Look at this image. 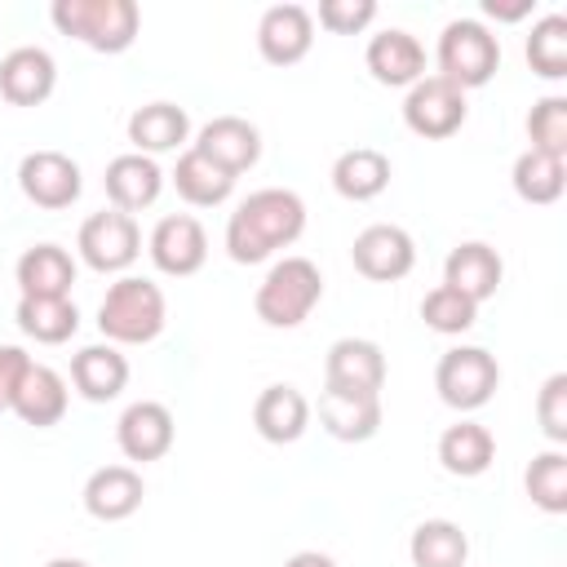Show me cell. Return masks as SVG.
<instances>
[{
  "mask_svg": "<svg viewBox=\"0 0 567 567\" xmlns=\"http://www.w3.org/2000/svg\"><path fill=\"white\" fill-rule=\"evenodd\" d=\"M146 257L159 275H173V279H190L204 270L208 261V230L199 217L190 213H168L151 226L146 235Z\"/></svg>",
  "mask_w": 567,
  "mask_h": 567,
  "instance_id": "cell-9",
  "label": "cell"
},
{
  "mask_svg": "<svg viewBox=\"0 0 567 567\" xmlns=\"http://www.w3.org/2000/svg\"><path fill=\"white\" fill-rule=\"evenodd\" d=\"M71 385L80 399L89 403H111L124 394L128 385V359L120 354V346L111 341H93V346H80L71 354Z\"/></svg>",
  "mask_w": 567,
  "mask_h": 567,
  "instance_id": "cell-23",
  "label": "cell"
},
{
  "mask_svg": "<svg viewBox=\"0 0 567 567\" xmlns=\"http://www.w3.org/2000/svg\"><path fill=\"white\" fill-rule=\"evenodd\" d=\"M501 385V363L483 346H452L434 363V390L452 412H478Z\"/></svg>",
  "mask_w": 567,
  "mask_h": 567,
  "instance_id": "cell-6",
  "label": "cell"
},
{
  "mask_svg": "<svg viewBox=\"0 0 567 567\" xmlns=\"http://www.w3.org/2000/svg\"><path fill=\"white\" fill-rule=\"evenodd\" d=\"M306 235V199L288 186H261L226 217V252L235 266H261Z\"/></svg>",
  "mask_w": 567,
  "mask_h": 567,
  "instance_id": "cell-1",
  "label": "cell"
},
{
  "mask_svg": "<svg viewBox=\"0 0 567 567\" xmlns=\"http://www.w3.org/2000/svg\"><path fill=\"white\" fill-rule=\"evenodd\" d=\"M128 142L137 155H182L190 146V115L177 102H146L128 115Z\"/></svg>",
  "mask_w": 567,
  "mask_h": 567,
  "instance_id": "cell-22",
  "label": "cell"
},
{
  "mask_svg": "<svg viewBox=\"0 0 567 567\" xmlns=\"http://www.w3.org/2000/svg\"><path fill=\"white\" fill-rule=\"evenodd\" d=\"M49 22L93 53H124L142 31V9L133 0H53Z\"/></svg>",
  "mask_w": 567,
  "mask_h": 567,
  "instance_id": "cell-3",
  "label": "cell"
},
{
  "mask_svg": "<svg viewBox=\"0 0 567 567\" xmlns=\"http://www.w3.org/2000/svg\"><path fill=\"white\" fill-rule=\"evenodd\" d=\"M390 155L377 146H350L332 159V190L350 204H368L390 186Z\"/></svg>",
  "mask_w": 567,
  "mask_h": 567,
  "instance_id": "cell-27",
  "label": "cell"
},
{
  "mask_svg": "<svg viewBox=\"0 0 567 567\" xmlns=\"http://www.w3.org/2000/svg\"><path fill=\"white\" fill-rule=\"evenodd\" d=\"M496 461V439L487 425L478 421H456L439 434V465L452 474V478H478L487 474Z\"/></svg>",
  "mask_w": 567,
  "mask_h": 567,
  "instance_id": "cell-29",
  "label": "cell"
},
{
  "mask_svg": "<svg viewBox=\"0 0 567 567\" xmlns=\"http://www.w3.org/2000/svg\"><path fill=\"white\" fill-rule=\"evenodd\" d=\"M84 509L89 518L97 523H124L142 509L146 501V483H142V470L133 465H97L89 478H84Z\"/></svg>",
  "mask_w": 567,
  "mask_h": 567,
  "instance_id": "cell-20",
  "label": "cell"
},
{
  "mask_svg": "<svg viewBox=\"0 0 567 567\" xmlns=\"http://www.w3.org/2000/svg\"><path fill=\"white\" fill-rule=\"evenodd\" d=\"M310 399L297 390V385H288V381H275V385H266L261 394H257V403H252V425H257V434L266 439V443H275V447H284V443H297L306 430H310Z\"/></svg>",
  "mask_w": 567,
  "mask_h": 567,
  "instance_id": "cell-24",
  "label": "cell"
},
{
  "mask_svg": "<svg viewBox=\"0 0 567 567\" xmlns=\"http://www.w3.org/2000/svg\"><path fill=\"white\" fill-rule=\"evenodd\" d=\"M536 421H540V434L549 439V447L567 443V372L545 377V385L536 394Z\"/></svg>",
  "mask_w": 567,
  "mask_h": 567,
  "instance_id": "cell-38",
  "label": "cell"
},
{
  "mask_svg": "<svg viewBox=\"0 0 567 567\" xmlns=\"http://www.w3.org/2000/svg\"><path fill=\"white\" fill-rule=\"evenodd\" d=\"M385 385V350L368 337H337L323 359V390H368Z\"/></svg>",
  "mask_w": 567,
  "mask_h": 567,
  "instance_id": "cell-18",
  "label": "cell"
},
{
  "mask_svg": "<svg viewBox=\"0 0 567 567\" xmlns=\"http://www.w3.org/2000/svg\"><path fill=\"white\" fill-rule=\"evenodd\" d=\"M18 190L27 195V204L58 213V208H71L80 199L84 173L66 151H49V146L44 151H27L18 159Z\"/></svg>",
  "mask_w": 567,
  "mask_h": 567,
  "instance_id": "cell-10",
  "label": "cell"
},
{
  "mask_svg": "<svg viewBox=\"0 0 567 567\" xmlns=\"http://www.w3.org/2000/svg\"><path fill=\"white\" fill-rule=\"evenodd\" d=\"M190 146L199 155H208L217 168H226L230 177H239V173H248L261 159V128L252 120H244V115H213L195 133Z\"/></svg>",
  "mask_w": 567,
  "mask_h": 567,
  "instance_id": "cell-16",
  "label": "cell"
},
{
  "mask_svg": "<svg viewBox=\"0 0 567 567\" xmlns=\"http://www.w3.org/2000/svg\"><path fill=\"white\" fill-rule=\"evenodd\" d=\"M532 13V0H514V4H501V0H483V18L492 22H523ZM478 18V22H483Z\"/></svg>",
  "mask_w": 567,
  "mask_h": 567,
  "instance_id": "cell-40",
  "label": "cell"
},
{
  "mask_svg": "<svg viewBox=\"0 0 567 567\" xmlns=\"http://www.w3.org/2000/svg\"><path fill=\"white\" fill-rule=\"evenodd\" d=\"M323 301V275L310 257H279L252 292V310L266 328H301Z\"/></svg>",
  "mask_w": 567,
  "mask_h": 567,
  "instance_id": "cell-4",
  "label": "cell"
},
{
  "mask_svg": "<svg viewBox=\"0 0 567 567\" xmlns=\"http://www.w3.org/2000/svg\"><path fill=\"white\" fill-rule=\"evenodd\" d=\"M501 279H505V261H501V252H496L492 244H483V239H465V244H456V248L443 257V284L456 288L461 297H470L474 306L492 301L496 288H501Z\"/></svg>",
  "mask_w": 567,
  "mask_h": 567,
  "instance_id": "cell-21",
  "label": "cell"
},
{
  "mask_svg": "<svg viewBox=\"0 0 567 567\" xmlns=\"http://www.w3.org/2000/svg\"><path fill=\"white\" fill-rule=\"evenodd\" d=\"M164 182H168V173L159 168V159L137 155V151L115 155V159L106 164V173H102V190H106L111 208H120V213H128V217L142 213V208H151V204L164 195Z\"/></svg>",
  "mask_w": 567,
  "mask_h": 567,
  "instance_id": "cell-17",
  "label": "cell"
},
{
  "mask_svg": "<svg viewBox=\"0 0 567 567\" xmlns=\"http://www.w3.org/2000/svg\"><path fill=\"white\" fill-rule=\"evenodd\" d=\"M465 120H470L465 93H461L452 80L434 75V71H425V75L403 93V124H408L416 137H425V142H443V137L461 133Z\"/></svg>",
  "mask_w": 567,
  "mask_h": 567,
  "instance_id": "cell-8",
  "label": "cell"
},
{
  "mask_svg": "<svg viewBox=\"0 0 567 567\" xmlns=\"http://www.w3.org/2000/svg\"><path fill=\"white\" fill-rule=\"evenodd\" d=\"M509 182H514V195H518L523 204H536V208L558 204V199H563V190H567V159H558V155H545V151H532V146H527V151L514 159Z\"/></svg>",
  "mask_w": 567,
  "mask_h": 567,
  "instance_id": "cell-32",
  "label": "cell"
},
{
  "mask_svg": "<svg viewBox=\"0 0 567 567\" xmlns=\"http://www.w3.org/2000/svg\"><path fill=\"white\" fill-rule=\"evenodd\" d=\"M412 567H465L470 563V536L452 518H425L408 536Z\"/></svg>",
  "mask_w": 567,
  "mask_h": 567,
  "instance_id": "cell-31",
  "label": "cell"
},
{
  "mask_svg": "<svg viewBox=\"0 0 567 567\" xmlns=\"http://www.w3.org/2000/svg\"><path fill=\"white\" fill-rule=\"evenodd\" d=\"M44 567H89V563H84V558H66V554H62V558H49Z\"/></svg>",
  "mask_w": 567,
  "mask_h": 567,
  "instance_id": "cell-42",
  "label": "cell"
},
{
  "mask_svg": "<svg viewBox=\"0 0 567 567\" xmlns=\"http://www.w3.org/2000/svg\"><path fill=\"white\" fill-rule=\"evenodd\" d=\"M527 66L540 75V80H563L567 75V18L563 13H545L532 22L527 31Z\"/></svg>",
  "mask_w": 567,
  "mask_h": 567,
  "instance_id": "cell-33",
  "label": "cell"
},
{
  "mask_svg": "<svg viewBox=\"0 0 567 567\" xmlns=\"http://www.w3.org/2000/svg\"><path fill=\"white\" fill-rule=\"evenodd\" d=\"M168 323V297L146 275H120L102 306H97V332L111 346H151Z\"/></svg>",
  "mask_w": 567,
  "mask_h": 567,
  "instance_id": "cell-2",
  "label": "cell"
},
{
  "mask_svg": "<svg viewBox=\"0 0 567 567\" xmlns=\"http://www.w3.org/2000/svg\"><path fill=\"white\" fill-rule=\"evenodd\" d=\"M523 487L532 496L536 509L545 514H567V452L563 447H545L532 456L527 474H523Z\"/></svg>",
  "mask_w": 567,
  "mask_h": 567,
  "instance_id": "cell-34",
  "label": "cell"
},
{
  "mask_svg": "<svg viewBox=\"0 0 567 567\" xmlns=\"http://www.w3.org/2000/svg\"><path fill=\"white\" fill-rule=\"evenodd\" d=\"M66 403H71V390H66V377L53 372L49 363H31L18 394H13V416L22 425H35V430H49L66 416Z\"/></svg>",
  "mask_w": 567,
  "mask_h": 567,
  "instance_id": "cell-26",
  "label": "cell"
},
{
  "mask_svg": "<svg viewBox=\"0 0 567 567\" xmlns=\"http://www.w3.org/2000/svg\"><path fill=\"white\" fill-rule=\"evenodd\" d=\"M350 261L372 284H399L416 266V239L403 226H394V221H372V226H363L354 235Z\"/></svg>",
  "mask_w": 567,
  "mask_h": 567,
  "instance_id": "cell-11",
  "label": "cell"
},
{
  "mask_svg": "<svg viewBox=\"0 0 567 567\" xmlns=\"http://www.w3.org/2000/svg\"><path fill=\"white\" fill-rule=\"evenodd\" d=\"M31 363L35 359L22 346H0V416L13 408V394H18V385H22V377H27Z\"/></svg>",
  "mask_w": 567,
  "mask_h": 567,
  "instance_id": "cell-39",
  "label": "cell"
},
{
  "mask_svg": "<svg viewBox=\"0 0 567 567\" xmlns=\"http://www.w3.org/2000/svg\"><path fill=\"white\" fill-rule=\"evenodd\" d=\"M310 18L332 35H359L377 22V0H319Z\"/></svg>",
  "mask_w": 567,
  "mask_h": 567,
  "instance_id": "cell-37",
  "label": "cell"
},
{
  "mask_svg": "<svg viewBox=\"0 0 567 567\" xmlns=\"http://www.w3.org/2000/svg\"><path fill=\"white\" fill-rule=\"evenodd\" d=\"M13 323L35 346H66L80 332V310L71 297H18Z\"/></svg>",
  "mask_w": 567,
  "mask_h": 567,
  "instance_id": "cell-30",
  "label": "cell"
},
{
  "mask_svg": "<svg viewBox=\"0 0 567 567\" xmlns=\"http://www.w3.org/2000/svg\"><path fill=\"white\" fill-rule=\"evenodd\" d=\"M315 49V18L306 4H270L257 18V53L270 66H297Z\"/></svg>",
  "mask_w": 567,
  "mask_h": 567,
  "instance_id": "cell-13",
  "label": "cell"
},
{
  "mask_svg": "<svg viewBox=\"0 0 567 567\" xmlns=\"http://www.w3.org/2000/svg\"><path fill=\"white\" fill-rule=\"evenodd\" d=\"M527 142H532V151L567 159V97L563 93H545V97L532 102V111H527Z\"/></svg>",
  "mask_w": 567,
  "mask_h": 567,
  "instance_id": "cell-36",
  "label": "cell"
},
{
  "mask_svg": "<svg viewBox=\"0 0 567 567\" xmlns=\"http://www.w3.org/2000/svg\"><path fill=\"white\" fill-rule=\"evenodd\" d=\"M284 567H337V558H332V554H323V549H297Z\"/></svg>",
  "mask_w": 567,
  "mask_h": 567,
  "instance_id": "cell-41",
  "label": "cell"
},
{
  "mask_svg": "<svg viewBox=\"0 0 567 567\" xmlns=\"http://www.w3.org/2000/svg\"><path fill=\"white\" fill-rule=\"evenodd\" d=\"M421 319H425V328L439 332V337H461V332H470V328L478 323V306H474L470 297H461L456 288L439 284V288H430V292L421 297Z\"/></svg>",
  "mask_w": 567,
  "mask_h": 567,
  "instance_id": "cell-35",
  "label": "cell"
},
{
  "mask_svg": "<svg viewBox=\"0 0 567 567\" xmlns=\"http://www.w3.org/2000/svg\"><path fill=\"white\" fill-rule=\"evenodd\" d=\"M434 75L452 80L461 93L470 89H483L496 80L501 71V40L492 35L487 22L478 18H452L443 31H439V44H434Z\"/></svg>",
  "mask_w": 567,
  "mask_h": 567,
  "instance_id": "cell-5",
  "label": "cell"
},
{
  "mask_svg": "<svg viewBox=\"0 0 567 567\" xmlns=\"http://www.w3.org/2000/svg\"><path fill=\"white\" fill-rule=\"evenodd\" d=\"M168 182H173V190H177L190 208H217V204H226V199L235 195V182H239V177H230V173L217 168L208 155H199L195 146H186V151L177 155Z\"/></svg>",
  "mask_w": 567,
  "mask_h": 567,
  "instance_id": "cell-28",
  "label": "cell"
},
{
  "mask_svg": "<svg viewBox=\"0 0 567 567\" xmlns=\"http://www.w3.org/2000/svg\"><path fill=\"white\" fill-rule=\"evenodd\" d=\"M363 66H368V75H372L377 84L408 93V89L425 75V44H421L412 31H403V27H385V31H377V35L368 40Z\"/></svg>",
  "mask_w": 567,
  "mask_h": 567,
  "instance_id": "cell-14",
  "label": "cell"
},
{
  "mask_svg": "<svg viewBox=\"0 0 567 567\" xmlns=\"http://www.w3.org/2000/svg\"><path fill=\"white\" fill-rule=\"evenodd\" d=\"M58 89V62L40 44H18L0 58V97L9 106H40Z\"/></svg>",
  "mask_w": 567,
  "mask_h": 567,
  "instance_id": "cell-15",
  "label": "cell"
},
{
  "mask_svg": "<svg viewBox=\"0 0 567 567\" xmlns=\"http://www.w3.org/2000/svg\"><path fill=\"white\" fill-rule=\"evenodd\" d=\"M75 275L80 266L62 244H31L13 266L18 297H71Z\"/></svg>",
  "mask_w": 567,
  "mask_h": 567,
  "instance_id": "cell-25",
  "label": "cell"
},
{
  "mask_svg": "<svg viewBox=\"0 0 567 567\" xmlns=\"http://www.w3.org/2000/svg\"><path fill=\"white\" fill-rule=\"evenodd\" d=\"M75 252L97 275H124L142 257V226H137V217H128L120 208H102L80 221Z\"/></svg>",
  "mask_w": 567,
  "mask_h": 567,
  "instance_id": "cell-7",
  "label": "cell"
},
{
  "mask_svg": "<svg viewBox=\"0 0 567 567\" xmlns=\"http://www.w3.org/2000/svg\"><path fill=\"white\" fill-rule=\"evenodd\" d=\"M310 412H319V425L337 443H368L381 430V394L368 390H319Z\"/></svg>",
  "mask_w": 567,
  "mask_h": 567,
  "instance_id": "cell-19",
  "label": "cell"
},
{
  "mask_svg": "<svg viewBox=\"0 0 567 567\" xmlns=\"http://www.w3.org/2000/svg\"><path fill=\"white\" fill-rule=\"evenodd\" d=\"M173 439H177V421L159 399H137L115 421V443H120L124 461H137V465L168 456Z\"/></svg>",
  "mask_w": 567,
  "mask_h": 567,
  "instance_id": "cell-12",
  "label": "cell"
}]
</instances>
